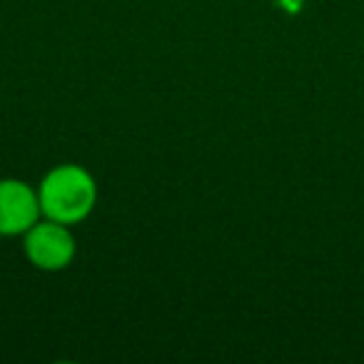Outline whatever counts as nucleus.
Wrapping results in <instances>:
<instances>
[{
  "mask_svg": "<svg viewBox=\"0 0 364 364\" xmlns=\"http://www.w3.org/2000/svg\"><path fill=\"white\" fill-rule=\"evenodd\" d=\"M38 198H41L43 218L75 228L95 213L100 190L87 167L77 162H63L43 175Z\"/></svg>",
  "mask_w": 364,
  "mask_h": 364,
  "instance_id": "nucleus-1",
  "label": "nucleus"
},
{
  "mask_svg": "<svg viewBox=\"0 0 364 364\" xmlns=\"http://www.w3.org/2000/svg\"><path fill=\"white\" fill-rule=\"evenodd\" d=\"M41 218L36 185L18 177H0V237H23Z\"/></svg>",
  "mask_w": 364,
  "mask_h": 364,
  "instance_id": "nucleus-3",
  "label": "nucleus"
},
{
  "mask_svg": "<svg viewBox=\"0 0 364 364\" xmlns=\"http://www.w3.org/2000/svg\"><path fill=\"white\" fill-rule=\"evenodd\" d=\"M23 250L28 262L41 272H63L73 264L77 255V240L70 225L58 220L41 218L26 235H23Z\"/></svg>",
  "mask_w": 364,
  "mask_h": 364,
  "instance_id": "nucleus-2",
  "label": "nucleus"
}]
</instances>
